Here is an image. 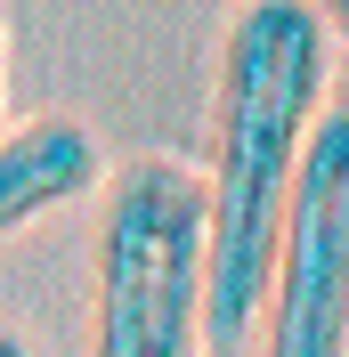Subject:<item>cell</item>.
<instances>
[{
    "mask_svg": "<svg viewBox=\"0 0 349 357\" xmlns=\"http://www.w3.org/2000/svg\"><path fill=\"white\" fill-rule=\"evenodd\" d=\"M317 17H325V24H349V0H317Z\"/></svg>",
    "mask_w": 349,
    "mask_h": 357,
    "instance_id": "obj_6",
    "label": "cell"
},
{
    "mask_svg": "<svg viewBox=\"0 0 349 357\" xmlns=\"http://www.w3.org/2000/svg\"><path fill=\"white\" fill-rule=\"evenodd\" d=\"M341 82H349V66H341Z\"/></svg>",
    "mask_w": 349,
    "mask_h": 357,
    "instance_id": "obj_8",
    "label": "cell"
},
{
    "mask_svg": "<svg viewBox=\"0 0 349 357\" xmlns=\"http://www.w3.org/2000/svg\"><path fill=\"white\" fill-rule=\"evenodd\" d=\"M98 178H106L98 130L73 122V114H41L24 130H0V236L49 220L57 203L89 195Z\"/></svg>",
    "mask_w": 349,
    "mask_h": 357,
    "instance_id": "obj_4",
    "label": "cell"
},
{
    "mask_svg": "<svg viewBox=\"0 0 349 357\" xmlns=\"http://www.w3.org/2000/svg\"><path fill=\"white\" fill-rule=\"evenodd\" d=\"M203 187L187 162L138 155L106 178L89 357H203Z\"/></svg>",
    "mask_w": 349,
    "mask_h": 357,
    "instance_id": "obj_2",
    "label": "cell"
},
{
    "mask_svg": "<svg viewBox=\"0 0 349 357\" xmlns=\"http://www.w3.org/2000/svg\"><path fill=\"white\" fill-rule=\"evenodd\" d=\"M0 357H33V349H24V341L8 333V325H0Z\"/></svg>",
    "mask_w": 349,
    "mask_h": 357,
    "instance_id": "obj_7",
    "label": "cell"
},
{
    "mask_svg": "<svg viewBox=\"0 0 349 357\" xmlns=\"http://www.w3.org/2000/svg\"><path fill=\"white\" fill-rule=\"evenodd\" d=\"M0 114H8V24H0Z\"/></svg>",
    "mask_w": 349,
    "mask_h": 357,
    "instance_id": "obj_5",
    "label": "cell"
},
{
    "mask_svg": "<svg viewBox=\"0 0 349 357\" xmlns=\"http://www.w3.org/2000/svg\"><path fill=\"white\" fill-rule=\"evenodd\" d=\"M325 17L317 0H244L219 41L211 155H203V341L244 349L260 325L268 252L284 227V195L301 178V146L325 114Z\"/></svg>",
    "mask_w": 349,
    "mask_h": 357,
    "instance_id": "obj_1",
    "label": "cell"
},
{
    "mask_svg": "<svg viewBox=\"0 0 349 357\" xmlns=\"http://www.w3.org/2000/svg\"><path fill=\"white\" fill-rule=\"evenodd\" d=\"M260 301V357H349V106H325L301 146Z\"/></svg>",
    "mask_w": 349,
    "mask_h": 357,
    "instance_id": "obj_3",
    "label": "cell"
}]
</instances>
